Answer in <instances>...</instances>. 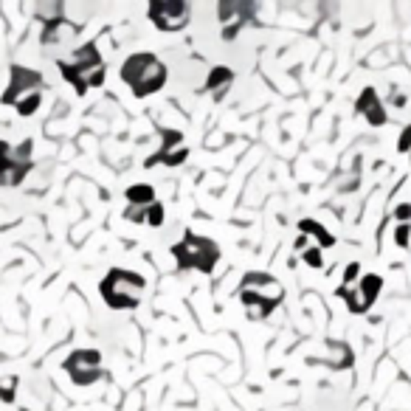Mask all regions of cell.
<instances>
[{"instance_id": "3957f363", "label": "cell", "mask_w": 411, "mask_h": 411, "mask_svg": "<svg viewBox=\"0 0 411 411\" xmlns=\"http://www.w3.org/2000/svg\"><path fill=\"white\" fill-rule=\"evenodd\" d=\"M282 299H285V287L268 274L251 271L240 285V302L245 304L248 313H254L251 318H268L282 304Z\"/></svg>"}, {"instance_id": "52a82bcc", "label": "cell", "mask_w": 411, "mask_h": 411, "mask_svg": "<svg viewBox=\"0 0 411 411\" xmlns=\"http://www.w3.org/2000/svg\"><path fill=\"white\" fill-rule=\"evenodd\" d=\"M32 150H34L32 138L20 141L17 146H12L9 141H0V186H20L25 181V175L34 166Z\"/></svg>"}, {"instance_id": "2e32d148", "label": "cell", "mask_w": 411, "mask_h": 411, "mask_svg": "<svg viewBox=\"0 0 411 411\" xmlns=\"http://www.w3.org/2000/svg\"><path fill=\"white\" fill-rule=\"evenodd\" d=\"M299 256H302L304 265H307V268H313V271H321V268H324V256H321V248H318L315 243H313L307 251H302Z\"/></svg>"}, {"instance_id": "9c48e42d", "label": "cell", "mask_w": 411, "mask_h": 411, "mask_svg": "<svg viewBox=\"0 0 411 411\" xmlns=\"http://www.w3.org/2000/svg\"><path fill=\"white\" fill-rule=\"evenodd\" d=\"M43 76L32 68H23V65H12V76H9V87L3 93V104H20L25 99H34V96H43Z\"/></svg>"}, {"instance_id": "7c38bea8", "label": "cell", "mask_w": 411, "mask_h": 411, "mask_svg": "<svg viewBox=\"0 0 411 411\" xmlns=\"http://www.w3.org/2000/svg\"><path fill=\"white\" fill-rule=\"evenodd\" d=\"M355 113L364 115L372 127H384L386 124V110H384V104H380V96H377L375 87H366V91L358 96Z\"/></svg>"}, {"instance_id": "9a60e30c", "label": "cell", "mask_w": 411, "mask_h": 411, "mask_svg": "<svg viewBox=\"0 0 411 411\" xmlns=\"http://www.w3.org/2000/svg\"><path fill=\"white\" fill-rule=\"evenodd\" d=\"M127 203H130V206H150V203H155V189L146 186V184L130 186V189H127Z\"/></svg>"}, {"instance_id": "ffe728a7", "label": "cell", "mask_w": 411, "mask_h": 411, "mask_svg": "<svg viewBox=\"0 0 411 411\" xmlns=\"http://www.w3.org/2000/svg\"><path fill=\"white\" fill-rule=\"evenodd\" d=\"M397 150L400 153H411V127H406L400 133V141H397Z\"/></svg>"}, {"instance_id": "6da1fadb", "label": "cell", "mask_w": 411, "mask_h": 411, "mask_svg": "<svg viewBox=\"0 0 411 411\" xmlns=\"http://www.w3.org/2000/svg\"><path fill=\"white\" fill-rule=\"evenodd\" d=\"M60 74L68 85H74V91L79 96H85L91 87H102L104 85V63H102V54L93 43H85L74 51L71 60H60Z\"/></svg>"}, {"instance_id": "ba28073f", "label": "cell", "mask_w": 411, "mask_h": 411, "mask_svg": "<svg viewBox=\"0 0 411 411\" xmlns=\"http://www.w3.org/2000/svg\"><path fill=\"white\" fill-rule=\"evenodd\" d=\"M146 14H150V20L158 32H166V34L184 32L189 25V17H192L189 3H184V0H153Z\"/></svg>"}, {"instance_id": "8992f818", "label": "cell", "mask_w": 411, "mask_h": 411, "mask_svg": "<svg viewBox=\"0 0 411 411\" xmlns=\"http://www.w3.org/2000/svg\"><path fill=\"white\" fill-rule=\"evenodd\" d=\"M380 287H384V279L377 274H364L358 262H349L344 271V282L338 287V296L346 302L349 313H366L375 304Z\"/></svg>"}, {"instance_id": "7a4b0ae2", "label": "cell", "mask_w": 411, "mask_h": 411, "mask_svg": "<svg viewBox=\"0 0 411 411\" xmlns=\"http://www.w3.org/2000/svg\"><path fill=\"white\" fill-rule=\"evenodd\" d=\"M122 79L133 91L135 99H146L158 93L166 85V65L158 60L155 54H133L122 65Z\"/></svg>"}, {"instance_id": "277c9868", "label": "cell", "mask_w": 411, "mask_h": 411, "mask_svg": "<svg viewBox=\"0 0 411 411\" xmlns=\"http://www.w3.org/2000/svg\"><path fill=\"white\" fill-rule=\"evenodd\" d=\"M172 256L178 262L181 271H197V274H212L220 262V245L212 237L186 231L181 243L172 245Z\"/></svg>"}, {"instance_id": "30bf717a", "label": "cell", "mask_w": 411, "mask_h": 411, "mask_svg": "<svg viewBox=\"0 0 411 411\" xmlns=\"http://www.w3.org/2000/svg\"><path fill=\"white\" fill-rule=\"evenodd\" d=\"M63 366L76 386H91L102 375V352L99 349H76L65 358Z\"/></svg>"}, {"instance_id": "5bb4252c", "label": "cell", "mask_w": 411, "mask_h": 411, "mask_svg": "<svg viewBox=\"0 0 411 411\" xmlns=\"http://www.w3.org/2000/svg\"><path fill=\"white\" fill-rule=\"evenodd\" d=\"M299 231L304 234V237L315 240L318 248H333V245H335V237H333V234H330L324 225H321V223H315V220H302V223H299Z\"/></svg>"}, {"instance_id": "5b68a950", "label": "cell", "mask_w": 411, "mask_h": 411, "mask_svg": "<svg viewBox=\"0 0 411 411\" xmlns=\"http://www.w3.org/2000/svg\"><path fill=\"white\" fill-rule=\"evenodd\" d=\"M146 287L141 274H133L127 268H113L99 282V293L110 310H135L141 304V290Z\"/></svg>"}, {"instance_id": "4fadbf2b", "label": "cell", "mask_w": 411, "mask_h": 411, "mask_svg": "<svg viewBox=\"0 0 411 411\" xmlns=\"http://www.w3.org/2000/svg\"><path fill=\"white\" fill-rule=\"evenodd\" d=\"M124 217L130 223H144L150 228H161L164 225V203H150V206H127Z\"/></svg>"}, {"instance_id": "8fae6325", "label": "cell", "mask_w": 411, "mask_h": 411, "mask_svg": "<svg viewBox=\"0 0 411 411\" xmlns=\"http://www.w3.org/2000/svg\"><path fill=\"white\" fill-rule=\"evenodd\" d=\"M189 158V150L184 144V135L178 130H164V144L161 150L146 161V166H155V164H164V166H181L184 161Z\"/></svg>"}, {"instance_id": "ac0fdd59", "label": "cell", "mask_w": 411, "mask_h": 411, "mask_svg": "<svg viewBox=\"0 0 411 411\" xmlns=\"http://www.w3.org/2000/svg\"><path fill=\"white\" fill-rule=\"evenodd\" d=\"M408 240H411V225L397 223V228H395V243H397V248H408Z\"/></svg>"}, {"instance_id": "d6986e66", "label": "cell", "mask_w": 411, "mask_h": 411, "mask_svg": "<svg viewBox=\"0 0 411 411\" xmlns=\"http://www.w3.org/2000/svg\"><path fill=\"white\" fill-rule=\"evenodd\" d=\"M14 389H17V377H6V380H0V397H3L6 403L14 400Z\"/></svg>"}, {"instance_id": "e0dca14e", "label": "cell", "mask_w": 411, "mask_h": 411, "mask_svg": "<svg viewBox=\"0 0 411 411\" xmlns=\"http://www.w3.org/2000/svg\"><path fill=\"white\" fill-rule=\"evenodd\" d=\"M228 85H231V71L217 65L212 71V76H209V87H212V91H217V87H228Z\"/></svg>"}, {"instance_id": "44dd1931", "label": "cell", "mask_w": 411, "mask_h": 411, "mask_svg": "<svg viewBox=\"0 0 411 411\" xmlns=\"http://www.w3.org/2000/svg\"><path fill=\"white\" fill-rule=\"evenodd\" d=\"M395 217H397V223H406V225H411V203H403L400 209L395 212Z\"/></svg>"}]
</instances>
